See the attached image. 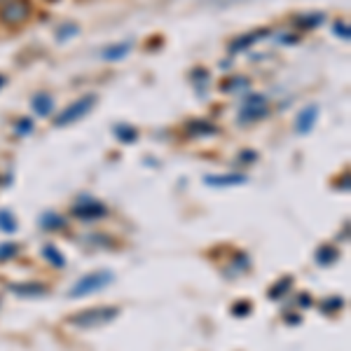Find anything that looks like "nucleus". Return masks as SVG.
<instances>
[{
  "label": "nucleus",
  "instance_id": "obj_12",
  "mask_svg": "<svg viewBox=\"0 0 351 351\" xmlns=\"http://www.w3.org/2000/svg\"><path fill=\"white\" fill-rule=\"evenodd\" d=\"M188 132H190L192 136H195V138H202V136L216 134L218 129L213 127V124H208V122H202V120H197V122L188 124Z\"/></svg>",
  "mask_w": 351,
  "mask_h": 351
},
{
  "label": "nucleus",
  "instance_id": "obj_6",
  "mask_svg": "<svg viewBox=\"0 0 351 351\" xmlns=\"http://www.w3.org/2000/svg\"><path fill=\"white\" fill-rule=\"evenodd\" d=\"M73 213L82 220H96V218L106 216V206L104 204H99L96 199H92V197H82V199L73 206Z\"/></svg>",
  "mask_w": 351,
  "mask_h": 351
},
{
  "label": "nucleus",
  "instance_id": "obj_26",
  "mask_svg": "<svg viewBox=\"0 0 351 351\" xmlns=\"http://www.w3.org/2000/svg\"><path fill=\"white\" fill-rule=\"evenodd\" d=\"M3 84H5V77H3V75H0V87H3Z\"/></svg>",
  "mask_w": 351,
  "mask_h": 351
},
{
  "label": "nucleus",
  "instance_id": "obj_18",
  "mask_svg": "<svg viewBox=\"0 0 351 351\" xmlns=\"http://www.w3.org/2000/svg\"><path fill=\"white\" fill-rule=\"evenodd\" d=\"M0 230L3 232H14L16 230V220L10 211H0Z\"/></svg>",
  "mask_w": 351,
  "mask_h": 351
},
{
  "label": "nucleus",
  "instance_id": "obj_16",
  "mask_svg": "<svg viewBox=\"0 0 351 351\" xmlns=\"http://www.w3.org/2000/svg\"><path fill=\"white\" fill-rule=\"evenodd\" d=\"M326 21V14H307V16H300L298 24L300 28H316Z\"/></svg>",
  "mask_w": 351,
  "mask_h": 351
},
{
  "label": "nucleus",
  "instance_id": "obj_9",
  "mask_svg": "<svg viewBox=\"0 0 351 351\" xmlns=\"http://www.w3.org/2000/svg\"><path fill=\"white\" fill-rule=\"evenodd\" d=\"M10 293L19 298H43L47 288L43 284H10Z\"/></svg>",
  "mask_w": 351,
  "mask_h": 351
},
{
  "label": "nucleus",
  "instance_id": "obj_11",
  "mask_svg": "<svg viewBox=\"0 0 351 351\" xmlns=\"http://www.w3.org/2000/svg\"><path fill=\"white\" fill-rule=\"evenodd\" d=\"M33 110H36L38 115H43V117L52 115V110H54L52 96H49V94H38L36 99H33Z\"/></svg>",
  "mask_w": 351,
  "mask_h": 351
},
{
  "label": "nucleus",
  "instance_id": "obj_20",
  "mask_svg": "<svg viewBox=\"0 0 351 351\" xmlns=\"http://www.w3.org/2000/svg\"><path fill=\"white\" fill-rule=\"evenodd\" d=\"M16 253H19V246H16V243H0V263L14 258Z\"/></svg>",
  "mask_w": 351,
  "mask_h": 351
},
{
  "label": "nucleus",
  "instance_id": "obj_5",
  "mask_svg": "<svg viewBox=\"0 0 351 351\" xmlns=\"http://www.w3.org/2000/svg\"><path fill=\"white\" fill-rule=\"evenodd\" d=\"M28 12H31V8L26 0H8L0 8V21L8 26H19L28 19Z\"/></svg>",
  "mask_w": 351,
  "mask_h": 351
},
{
  "label": "nucleus",
  "instance_id": "obj_23",
  "mask_svg": "<svg viewBox=\"0 0 351 351\" xmlns=\"http://www.w3.org/2000/svg\"><path fill=\"white\" fill-rule=\"evenodd\" d=\"M339 307H344V300H339V298L328 300V302H324V309H328V311H335V309H339Z\"/></svg>",
  "mask_w": 351,
  "mask_h": 351
},
{
  "label": "nucleus",
  "instance_id": "obj_25",
  "mask_svg": "<svg viewBox=\"0 0 351 351\" xmlns=\"http://www.w3.org/2000/svg\"><path fill=\"white\" fill-rule=\"evenodd\" d=\"M33 129V124H31V120H26V122H19L16 124V134H28Z\"/></svg>",
  "mask_w": 351,
  "mask_h": 351
},
{
  "label": "nucleus",
  "instance_id": "obj_21",
  "mask_svg": "<svg viewBox=\"0 0 351 351\" xmlns=\"http://www.w3.org/2000/svg\"><path fill=\"white\" fill-rule=\"evenodd\" d=\"M288 286H291V279H284V281H281L279 286L274 288V291L269 293V298H274V300H276V298L281 295V293H284V291H288Z\"/></svg>",
  "mask_w": 351,
  "mask_h": 351
},
{
  "label": "nucleus",
  "instance_id": "obj_22",
  "mask_svg": "<svg viewBox=\"0 0 351 351\" xmlns=\"http://www.w3.org/2000/svg\"><path fill=\"white\" fill-rule=\"evenodd\" d=\"M246 87H248V82L243 80V77H237L234 84H228V87H225V92H237V89H246Z\"/></svg>",
  "mask_w": 351,
  "mask_h": 351
},
{
  "label": "nucleus",
  "instance_id": "obj_14",
  "mask_svg": "<svg viewBox=\"0 0 351 351\" xmlns=\"http://www.w3.org/2000/svg\"><path fill=\"white\" fill-rule=\"evenodd\" d=\"M40 225L45 230H61L66 225V220L61 216H56V213H43Z\"/></svg>",
  "mask_w": 351,
  "mask_h": 351
},
{
  "label": "nucleus",
  "instance_id": "obj_2",
  "mask_svg": "<svg viewBox=\"0 0 351 351\" xmlns=\"http://www.w3.org/2000/svg\"><path fill=\"white\" fill-rule=\"evenodd\" d=\"M112 271L108 269H99V271H92V274L82 276L80 281H75V286L68 291V298H87V295H94V293L104 291L106 286L112 284Z\"/></svg>",
  "mask_w": 351,
  "mask_h": 351
},
{
  "label": "nucleus",
  "instance_id": "obj_27",
  "mask_svg": "<svg viewBox=\"0 0 351 351\" xmlns=\"http://www.w3.org/2000/svg\"><path fill=\"white\" fill-rule=\"evenodd\" d=\"M47 3H56V0H47Z\"/></svg>",
  "mask_w": 351,
  "mask_h": 351
},
{
  "label": "nucleus",
  "instance_id": "obj_4",
  "mask_svg": "<svg viewBox=\"0 0 351 351\" xmlns=\"http://www.w3.org/2000/svg\"><path fill=\"white\" fill-rule=\"evenodd\" d=\"M269 112V104L263 94H251L243 99L241 108H239V120L241 122H258L263 120Z\"/></svg>",
  "mask_w": 351,
  "mask_h": 351
},
{
  "label": "nucleus",
  "instance_id": "obj_15",
  "mask_svg": "<svg viewBox=\"0 0 351 351\" xmlns=\"http://www.w3.org/2000/svg\"><path fill=\"white\" fill-rule=\"evenodd\" d=\"M129 49H132V45H129V43L120 45V47L115 45V47H110V49H104L101 56H104V59H108V61H115V59H122V56H127Z\"/></svg>",
  "mask_w": 351,
  "mask_h": 351
},
{
  "label": "nucleus",
  "instance_id": "obj_7",
  "mask_svg": "<svg viewBox=\"0 0 351 351\" xmlns=\"http://www.w3.org/2000/svg\"><path fill=\"white\" fill-rule=\"evenodd\" d=\"M204 183L211 188H232V185H243L248 183V176L241 173H223V176H206Z\"/></svg>",
  "mask_w": 351,
  "mask_h": 351
},
{
  "label": "nucleus",
  "instance_id": "obj_19",
  "mask_svg": "<svg viewBox=\"0 0 351 351\" xmlns=\"http://www.w3.org/2000/svg\"><path fill=\"white\" fill-rule=\"evenodd\" d=\"M115 134L120 136V138L124 141V143H132V141H136V129L132 127H124V124H120V127H115Z\"/></svg>",
  "mask_w": 351,
  "mask_h": 351
},
{
  "label": "nucleus",
  "instance_id": "obj_1",
  "mask_svg": "<svg viewBox=\"0 0 351 351\" xmlns=\"http://www.w3.org/2000/svg\"><path fill=\"white\" fill-rule=\"evenodd\" d=\"M117 316H120V309L117 307H92L80 311V314H73L68 319V324H73L75 328H101L112 324Z\"/></svg>",
  "mask_w": 351,
  "mask_h": 351
},
{
  "label": "nucleus",
  "instance_id": "obj_3",
  "mask_svg": "<svg viewBox=\"0 0 351 351\" xmlns=\"http://www.w3.org/2000/svg\"><path fill=\"white\" fill-rule=\"evenodd\" d=\"M94 106H96V96L94 94H87V96H82V99L73 101V104L68 106V108L61 112L59 117H56V127H68V124L82 120V117H87L89 112H92Z\"/></svg>",
  "mask_w": 351,
  "mask_h": 351
},
{
  "label": "nucleus",
  "instance_id": "obj_17",
  "mask_svg": "<svg viewBox=\"0 0 351 351\" xmlns=\"http://www.w3.org/2000/svg\"><path fill=\"white\" fill-rule=\"evenodd\" d=\"M339 253L335 251V248H321L319 253H316V263L319 265H332L337 260Z\"/></svg>",
  "mask_w": 351,
  "mask_h": 351
},
{
  "label": "nucleus",
  "instance_id": "obj_13",
  "mask_svg": "<svg viewBox=\"0 0 351 351\" xmlns=\"http://www.w3.org/2000/svg\"><path fill=\"white\" fill-rule=\"evenodd\" d=\"M43 258L47 260V263H52L54 267H59V269H61V267H66V258L61 256L59 251H56L52 243H47V246L43 248Z\"/></svg>",
  "mask_w": 351,
  "mask_h": 351
},
{
  "label": "nucleus",
  "instance_id": "obj_24",
  "mask_svg": "<svg viewBox=\"0 0 351 351\" xmlns=\"http://www.w3.org/2000/svg\"><path fill=\"white\" fill-rule=\"evenodd\" d=\"M335 33H337V36H342L344 40H349V38H351L347 24H342V21H337V24H335Z\"/></svg>",
  "mask_w": 351,
  "mask_h": 351
},
{
  "label": "nucleus",
  "instance_id": "obj_10",
  "mask_svg": "<svg viewBox=\"0 0 351 351\" xmlns=\"http://www.w3.org/2000/svg\"><path fill=\"white\" fill-rule=\"evenodd\" d=\"M269 36V31L267 28H260V31H253L251 36H243V38H237L234 43H232V52H243V49H248L253 43L260 40V38H267Z\"/></svg>",
  "mask_w": 351,
  "mask_h": 351
},
{
  "label": "nucleus",
  "instance_id": "obj_8",
  "mask_svg": "<svg viewBox=\"0 0 351 351\" xmlns=\"http://www.w3.org/2000/svg\"><path fill=\"white\" fill-rule=\"evenodd\" d=\"M316 117H319V108L316 106H307L302 112L298 115V122H295V132L298 134H309L316 124Z\"/></svg>",
  "mask_w": 351,
  "mask_h": 351
}]
</instances>
